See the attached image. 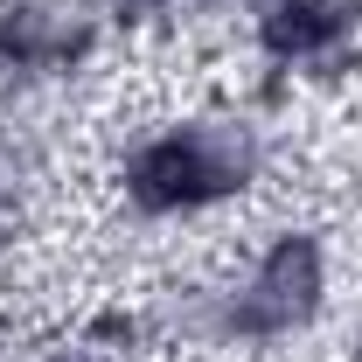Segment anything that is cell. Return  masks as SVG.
<instances>
[{"label": "cell", "instance_id": "cell-2", "mask_svg": "<svg viewBox=\"0 0 362 362\" xmlns=\"http://www.w3.org/2000/svg\"><path fill=\"white\" fill-rule=\"evenodd\" d=\"M314 307H320V244L314 237H279L230 320H237L244 334H279V327L307 320Z\"/></svg>", "mask_w": 362, "mask_h": 362}, {"label": "cell", "instance_id": "cell-3", "mask_svg": "<svg viewBox=\"0 0 362 362\" xmlns=\"http://www.w3.org/2000/svg\"><path fill=\"white\" fill-rule=\"evenodd\" d=\"M356 21L362 0H272V14L258 21V42L279 63H307V56H327Z\"/></svg>", "mask_w": 362, "mask_h": 362}, {"label": "cell", "instance_id": "cell-4", "mask_svg": "<svg viewBox=\"0 0 362 362\" xmlns=\"http://www.w3.org/2000/svg\"><path fill=\"white\" fill-rule=\"evenodd\" d=\"M126 7H160V0H126Z\"/></svg>", "mask_w": 362, "mask_h": 362}, {"label": "cell", "instance_id": "cell-1", "mask_svg": "<svg viewBox=\"0 0 362 362\" xmlns=\"http://www.w3.org/2000/svg\"><path fill=\"white\" fill-rule=\"evenodd\" d=\"M251 168H258V146L244 126H188V133L139 146L133 168H126V188H133L139 209L175 216V209H202V202L237 195L251 181Z\"/></svg>", "mask_w": 362, "mask_h": 362}]
</instances>
